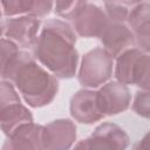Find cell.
<instances>
[{
	"label": "cell",
	"instance_id": "obj_1",
	"mask_svg": "<svg viewBox=\"0 0 150 150\" xmlns=\"http://www.w3.org/2000/svg\"><path fill=\"white\" fill-rule=\"evenodd\" d=\"M76 41V34L68 22L52 19L38 35L32 55L56 79H71L79 64Z\"/></svg>",
	"mask_w": 150,
	"mask_h": 150
},
{
	"label": "cell",
	"instance_id": "obj_2",
	"mask_svg": "<svg viewBox=\"0 0 150 150\" xmlns=\"http://www.w3.org/2000/svg\"><path fill=\"white\" fill-rule=\"evenodd\" d=\"M8 81L14 84L25 102L32 108L48 105L59 91V80L26 50L20 52Z\"/></svg>",
	"mask_w": 150,
	"mask_h": 150
},
{
	"label": "cell",
	"instance_id": "obj_10",
	"mask_svg": "<svg viewBox=\"0 0 150 150\" xmlns=\"http://www.w3.org/2000/svg\"><path fill=\"white\" fill-rule=\"evenodd\" d=\"M97 101L104 116H114L130 107L131 94L128 86L118 81H110L97 90Z\"/></svg>",
	"mask_w": 150,
	"mask_h": 150
},
{
	"label": "cell",
	"instance_id": "obj_16",
	"mask_svg": "<svg viewBox=\"0 0 150 150\" xmlns=\"http://www.w3.org/2000/svg\"><path fill=\"white\" fill-rule=\"evenodd\" d=\"M19 47L6 38L0 39V79L8 81L12 68L20 54Z\"/></svg>",
	"mask_w": 150,
	"mask_h": 150
},
{
	"label": "cell",
	"instance_id": "obj_20",
	"mask_svg": "<svg viewBox=\"0 0 150 150\" xmlns=\"http://www.w3.org/2000/svg\"><path fill=\"white\" fill-rule=\"evenodd\" d=\"M134 150H149V134H145L144 137L135 144Z\"/></svg>",
	"mask_w": 150,
	"mask_h": 150
},
{
	"label": "cell",
	"instance_id": "obj_15",
	"mask_svg": "<svg viewBox=\"0 0 150 150\" xmlns=\"http://www.w3.org/2000/svg\"><path fill=\"white\" fill-rule=\"evenodd\" d=\"M2 13L7 18H14L15 15H32L38 19L47 16L54 6L53 1L42 0H9L0 1Z\"/></svg>",
	"mask_w": 150,
	"mask_h": 150
},
{
	"label": "cell",
	"instance_id": "obj_22",
	"mask_svg": "<svg viewBox=\"0 0 150 150\" xmlns=\"http://www.w3.org/2000/svg\"><path fill=\"white\" fill-rule=\"evenodd\" d=\"M2 35H4V21L0 20V39Z\"/></svg>",
	"mask_w": 150,
	"mask_h": 150
},
{
	"label": "cell",
	"instance_id": "obj_5",
	"mask_svg": "<svg viewBox=\"0 0 150 150\" xmlns=\"http://www.w3.org/2000/svg\"><path fill=\"white\" fill-rule=\"evenodd\" d=\"M114 57L102 47L87 52L80 64L77 80L84 88H97L112 76Z\"/></svg>",
	"mask_w": 150,
	"mask_h": 150
},
{
	"label": "cell",
	"instance_id": "obj_9",
	"mask_svg": "<svg viewBox=\"0 0 150 150\" xmlns=\"http://www.w3.org/2000/svg\"><path fill=\"white\" fill-rule=\"evenodd\" d=\"M77 137V128L69 118L55 120L42 128L43 150H69Z\"/></svg>",
	"mask_w": 150,
	"mask_h": 150
},
{
	"label": "cell",
	"instance_id": "obj_17",
	"mask_svg": "<svg viewBox=\"0 0 150 150\" xmlns=\"http://www.w3.org/2000/svg\"><path fill=\"white\" fill-rule=\"evenodd\" d=\"M135 1H110V2H104V13L107 18L110 21H116V22H125L127 23V18L129 14L130 8Z\"/></svg>",
	"mask_w": 150,
	"mask_h": 150
},
{
	"label": "cell",
	"instance_id": "obj_12",
	"mask_svg": "<svg viewBox=\"0 0 150 150\" xmlns=\"http://www.w3.org/2000/svg\"><path fill=\"white\" fill-rule=\"evenodd\" d=\"M127 25L131 30L138 49L149 54L150 50V4L135 1L129 11Z\"/></svg>",
	"mask_w": 150,
	"mask_h": 150
},
{
	"label": "cell",
	"instance_id": "obj_4",
	"mask_svg": "<svg viewBox=\"0 0 150 150\" xmlns=\"http://www.w3.org/2000/svg\"><path fill=\"white\" fill-rule=\"evenodd\" d=\"M33 122L30 110L23 105L21 98L9 81H0V129L8 137L20 125Z\"/></svg>",
	"mask_w": 150,
	"mask_h": 150
},
{
	"label": "cell",
	"instance_id": "obj_23",
	"mask_svg": "<svg viewBox=\"0 0 150 150\" xmlns=\"http://www.w3.org/2000/svg\"><path fill=\"white\" fill-rule=\"evenodd\" d=\"M1 18H2V9H1V6H0V20H1Z\"/></svg>",
	"mask_w": 150,
	"mask_h": 150
},
{
	"label": "cell",
	"instance_id": "obj_11",
	"mask_svg": "<svg viewBox=\"0 0 150 150\" xmlns=\"http://www.w3.org/2000/svg\"><path fill=\"white\" fill-rule=\"evenodd\" d=\"M69 112L76 122L82 124H93L105 117L98 105L97 90L90 89H80L71 96Z\"/></svg>",
	"mask_w": 150,
	"mask_h": 150
},
{
	"label": "cell",
	"instance_id": "obj_3",
	"mask_svg": "<svg viewBox=\"0 0 150 150\" xmlns=\"http://www.w3.org/2000/svg\"><path fill=\"white\" fill-rule=\"evenodd\" d=\"M116 81L123 84H132L141 90H149L150 59L149 54L138 48H129L116 57Z\"/></svg>",
	"mask_w": 150,
	"mask_h": 150
},
{
	"label": "cell",
	"instance_id": "obj_7",
	"mask_svg": "<svg viewBox=\"0 0 150 150\" xmlns=\"http://www.w3.org/2000/svg\"><path fill=\"white\" fill-rule=\"evenodd\" d=\"M40 19L32 15L8 18L4 21V35L18 47L32 49L40 30Z\"/></svg>",
	"mask_w": 150,
	"mask_h": 150
},
{
	"label": "cell",
	"instance_id": "obj_8",
	"mask_svg": "<svg viewBox=\"0 0 150 150\" xmlns=\"http://www.w3.org/2000/svg\"><path fill=\"white\" fill-rule=\"evenodd\" d=\"M83 141L88 150H127L130 144L125 130L110 122L97 125L93 134Z\"/></svg>",
	"mask_w": 150,
	"mask_h": 150
},
{
	"label": "cell",
	"instance_id": "obj_13",
	"mask_svg": "<svg viewBox=\"0 0 150 150\" xmlns=\"http://www.w3.org/2000/svg\"><path fill=\"white\" fill-rule=\"evenodd\" d=\"M103 45V48L115 59L125 52L131 46L135 45L134 35L125 22L110 21L108 19V25L103 33L98 38Z\"/></svg>",
	"mask_w": 150,
	"mask_h": 150
},
{
	"label": "cell",
	"instance_id": "obj_6",
	"mask_svg": "<svg viewBox=\"0 0 150 150\" xmlns=\"http://www.w3.org/2000/svg\"><path fill=\"white\" fill-rule=\"evenodd\" d=\"M69 21L75 34L82 38H100L108 25L104 9L88 1H76Z\"/></svg>",
	"mask_w": 150,
	"mask_h": 150
},
{
	"label": "cell",
	"instance_id": "obj_14",
	"mask_svg": "<svg viewBox=\"0 0 150 150\" xmlns=\"http://www.w3.org/2000/svg\"><path fill=\"white\" fill-rule=\"evenodd\" d=\"M42 128L34 122L20 125L7 137L1 150H43Z\"/></svg>",
	"mask_w": 150,
	"mask_h": 150
},
{
	"label": "cell",
	"instance_id": "obj_18",
	"mask_svg": "<svg viewBox=\"0 0 150 150\" xmlns=\"http://www.w3.org/2000/svg\"><path fill=\"white\" fill-rule=\"evenodd\" d=\"M132 110L143 118H149L150 116V95L149 90H138L135 95Z\"/></svg>",
	"mask_w": 150,
	"mask_h": 150
},
{
	"label": "cell",
	"instance_id": "obj_19",
	"mask_svg": "<svg viewBox=\"0 0 150 150\" xmlns=\"http://www.w3.org/2000/svg\"><path fill=\"white\" fill-rule=\"evenodd\" d=\"M76 6V1H56L54 2V7H55V13L66 19V20H69L71 13L74 12V8Z\"/></svg>",
	"mask_w": 150,
	"mask_h": 150
},
{
	"label": "cell",
	"instance_id": "obj_21",
	"mask_svg": "<svg viewBox=\"0 0 150 150\" xmlns=\"http://www.w3.org/2000/svg\"><path fill=\"white\" fill-rule=\"evenodd\" d=\"M73 150H88V149H87V146H86V144H84V141L81 139V141H79V142L75 144V146L73 148Z\"/></svg>",
	"mask_w": 150,
	"mask_h": 150
}]
</instances>
